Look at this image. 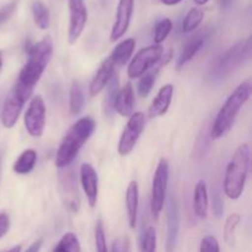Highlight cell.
Returning a JSON list of instances; mask_svg holds the SVG:
<instances>
[{"mask_svg":"<svg viewBox=\"0 0 252 252\" xmlns=\"http://www.w3.org/2000/svg\"><path fill=\"white\" fill-rule=\"evenodd\" d=\"M241 221L240 214L234 213L226 218L225 224H224V240L229 246L235 245V235L236 229Z\"/></svg>","mask_w":252,"mask_h":252,"instance_id":"cell-28","label":"cell"},{"mask_svg":"<svg viewBox=\"0 0 252 252\" xmlns=\"http://www.w3.org/2000/svg\"><path fill=\"white\" fill-rule=\"evenodd\" d=\"M204 17V11L199 7H192L185 16L184 21H182V32L185 33H189L193 32L199 25L202 24Z\"/></svg>","mask_w":252,"mask_h":252,"instance_id":"cell-26","label":"cell"},{"mask_svg":"<svg viewBox=\"0 0 252 252\" xmlns=\"http://www.w3.org/2000/svg\"><path fill=\"white\" fill-rule=\"evenodd\" d=\"M107 88V96L105 98V111L107 113H110V110L113 111V101H115L116 94L118 91V79L117 76L113 75V78L111 79V81L108 83V85L106 86Z\"/></svg>","mask_w":252,"mask_h":252,"instance_id":"cell-31","label":"cell"},{"mask_svg":"<svg viewBox=\"0 0 252 252\" xmlns=\"http://www.w3.org/2000/svg\"><path fill=\"white\" fill-rule=\"evenodd\" d=\"M53 54V44L49 37H44L32 44L27 51V62L19 74L17 84L33 91L34 86L43 75Z\"/></svg>","mask_w":252,"mask_h":252,"instance_id":"cell-3","label":"cell"},{"mask_svg":"<svg viewBox=\"0 0 252 252\" xmlns=\"http://www.w3.org/2000/svg\"><path fill=\"white\" fill-rule=\"evenodd\" d=\"M160 1H161L164 5H166V6H174V5L180 4L182 0H160Z\"/></svg>","mask_w":252,"mask_h":252,"instance_id":"cell-39","label":"cell"},{"mask_svg":"<svg viewBox=\"0 0 252 252\" xmlns=\"http://www.w3.org/2000/svg\"><path fill=\"white\" fill-rule=\"evenodd\" d=\"M133 11H134V0H120L118 1L115 24H113L110 34L111 42L117 41L125 36V33L129 29Z\"/></svg>","mask_w":252,"mask_h":252,"instance_id":"cell-12","label":"cell"},{"mask_svg":"<svg viewBox=\"0 0 252 252\" xmlns=\"http://www.w3.org/2000/svg\"><path fill=\"white\" fill-rule=\"evenodd\" d=\"M250 147L244 143L235 150L226 166L224 177V193L230 199H239L245 189L249 170H250Z\"/></svg>","mask_w":252,"mask_h":252,"instance_id":"cell-4","label":"cell"},{"mask_svg":"<svg viewBox=\"0 0 252 252\" xmlns=\"http://www.w3.org/2000/svg\"><path fill=\"white\" fill-rule=\"evenodd\" d=\"M42 245H43V239H38V240L33 241L24 252H39Z\"/></svg>","mask_w":252,"mask_h":252,"instance_id":"cell-36","label":"cell"},{"mask_svg":"<svg viewBox=\"0 0 252 252\" xmlns=\"http://www.w3.org/2000/svg\"><path fill=\"white\" fill-rule=\"evenodd\" d=\"M84 94L81 89L80 83L78 80H74L70 86V95H69V106H70V112L73 116H78L83 111L84 107Z\"/></svg>","mask_w":252,"mask_h":252,"instance_id":"cell-25","label":"cell"},{"mask_svg":"<svg viewBox=\"0 0 252 252\" xmlns=\"http://www.w3.org/2000/svg\"><path fill=\"white\" fill-rule=\"evenodd\" d=\"M80 182L90 208H95L98 197V176L94 166L84 162L80 166Z\"/></svg>","mask_w":252,"mask_h":252,"instance_id":"cell-13","label":"cell"},{"mask_svg":"<svg viewBox=\"0 0 252 252\" xmlns=\"http://www.w3.org/2000/svg\"><path fill=\"white\" fill-rule=\"evenodd\" d=\"M169 176V161L165 158H161L154 172L152 184V194H150V209H152V214L155 218H158L162 212V209H164Z\"/></svg>","mask_w":252,"mask_h":252,"instance_id":"cell-7","label":"cell"},{"mask_svg":"<svg viewBox=\"0 0 252 252\" xmlns=\"http://www.w3.org/2000/svg\"><path fill=\"white\" fill-rule=\"evenodd\" d=\"M33 91L24 88V86L15 84L14 88L9 91V94L5 97L4 103L1 108V125L6 129H11L19 121L20 115L22 112L25 103L29 101V98L32 96Z\"/></svg>","mask_w":252,"mask_h":252,"instance_id":"cell-6","label":"cell"},{"mask_svg":"<svg viewBox=\"0 0 252 252\" xmlns=\"http://www.w3.org/2000/svg\"><path fill=\"white\" fill-rule=\"evenodd\" d=\"M217 4H218L219 9L220 10H226L231 5L233 0H216Z\"/></svg>","mask_w":252,"mask_h":252,"instance_id":"cell-38","label":"cell"},{"mask_svg":"<svg viewBox=\"0 0 252 252\" xmlns=\"http://www.w3.org/2000/svg\"><path fill=\"white\" fill-rule=\"evenodd\" d=\"M251 93L252 86L250 80H248L238 85V88L228 96L213 123L211 130L212 139H220L230 132L239 112L250 98Z\"/></svg>","mask_w":252,"mask_h":252,"instance_id":"cell-2","label":"cell"},{"mask_svg":"<svg viewBox=\"0 0 252 252\" xmlns=\"http://www.w3.org/2000/svg\"><path fill=\"white\" fill-rule=\"evenodd\" d=\"M162 56H164V48L161 44H150L142 48L135 54L134 58L130 59L127 69L128 78L138 79L144 75L148 70L154 68L161 61Z\"/></svg>","mask_w":252,"mask_h":252,"instance_id":"cell-8","label":"cell"},{"mask_svg":"<svg viewBox=\"0 0 252 252\" xmlns=\"http://www.w3.org/2000/svg\"><path fill=\"white\" fill-rule=\"evenodd\" d=\"M204 42H206V38H204V36H202V34H197V36H194L193 38H191L187 42L186 46L184 47L182 52L180 53L179 58H177L176 66L179 70L181 68H184L189 62H191L192 59L194 58V56L198 53L199 49L203 47Z\"/></svg>","mask_w":252,"mask_h":252,"instance_id":"cell-22","label":"cell"},{"mask_svg":"<svg viewBox=\"0 0 252 252\" xmlns=\"http://www.w3.org/2000/svg\"><path fill=\"white\" fill-rule=\"evenodd\" d=\"M112 252H122V249H121L120 243H118V241H116V243L113 244V246H112Z\"/></svg>","mask_w":252,"mask_h":252,"instance_id":"cell-40","label":"cell"},{"mask_svg":"<svg viewBox=\"0 0 252 252\" xmlns=\"http://www.w3.org/2000/svg\"><path fill=\"white\" fill-rule=\"evenodd\" d=\"M95 244L96 252H108L107 241H106V234L105 230H103L101 221H98L95 229Z\"/></svg>","mask_w":252,"mask_h":252,"instance_id":"cell-33","label":"cell"},{"mask_svg":"<svg viewBox=\"0 0 252 252\" xmlns=\"http://www.w3.org/2000/svg\"><path fill=\"white\" fill-rule=\"evenodd\" d=\"M172 30V21L167 17L160 20L154 29V44H161Z\"/></svg>","mask_w":252,"mask_h":252,"instance_id":"cell-30","label":"cell"},{"mask_svg":"<svg viewBox=\"0 0 252 252\" xmlns=\"http://www.w3.org/2000/svg\"><path fill=\"white\" fill-rule=\"evenodd\" d=\"M139 250L140 252H157V231L154 226H148L142 234Z\"/></svg>","mask_w":252,"mask_h":252,"instance_id":"cell-29","label":"cell"},{"mask_svg":"<svg viewBox=\"0 0 252 252\" xmlns=\"http://www.w3.org/2000/svg\"><path fill=\"white\" fill-rule=\"evenodd\" d=\"M134 90L130 83L125 84L121 89H118L113 101V111L122 117H129L134 111Z\"/></svg>","mask_w":252,"mask_h":252,"instance_id":"cell-16","label":"cell"},{"mask_svg":"<svg viewBox=\"0 0 252 252\" xmlns=\"http://www.w3.org/2000/svg\"><path fill=\"white\" fill-rule=\"evenodd\" d=\"M199 252H220V245L216 236H204L199 245Z\"/></svg>","mask_w":252,"mask_h":252,"instance_id":"cell-32","label":"cell"},{"mask_svg":"<svg viewBox=\"0 0 252 252\" xmlns=\"http://www.w3.org/2000/svg\"><path fill=\"white\" fill-rule=\"evenodd\" d=\"M69 5V29L68 41L74 44L85 30L88 22V7L84 0H68Z\"/></svg>","mask_w":252,"mask_h":252,"instance_id":"cell-11","label":"cell"},{"mask_svg":"<svg viewBox=\"0 0 252 252\" xmlns=\"http://www.w3.org/2000/svg\"><path fill=\"white\" fill-rule=\"evenodd\" d=\"M209 208V196L207 184L204 180H199L193 192V209L198 218H207Z\"/></svg>","mask_w":252,"mask_h":252,"instance_id":"cell-20","label":"cell"},{"mask_svg":"<svg viewBox=\"0 0 252 252\" xmlns=\"http://www.w3.org/2000/svg\"><path fill=\"white\" fill-rule=\"evenodd\" d=\"M193 1L196 2L197 5H199V6H203V5H206L209 0H193Z\"/></svg>","mask_w":252,"mask_h":252,"instance_id":"cell-42","label":"cell"},{"mask_svg":"<svg viewBox=\"0 0 252 252\" xmlns=\"http://www.w3.org/2000/svg\"><path fill=\"white\" fill-rule=\"evenodd\" d=\"M171 58V53H169L167 56H165V59H161L154 68H152L150 70H148L144 75L140 76L139 81H138V86H137V90H138V95L140 97H148V95L150 94V91L153 90V86H154L155 80H157V75L159 73L160 68L162 65L167 63Z\"/></svg>","mask_w":252,"mask_h":252,"instance_id":"cell-19","label":"cell"},{"mask_svg":"<svg viewBox=\"0 0 252 252\" xmlns=\"http://www.w3.org/2000/svg\"><path fill=\"white\" fill-rule=\"evenodd\" d=\"M37 162V153L33 149H26L19 155L12 165V171L17 175H27L34 169Z\"/></svg>","mask_w":252,"mask_h":252,"instance_id":"cell-23","label":"cell"},{"mask_svg":"<svg viewBox=\"0 0 252 252\" xmlns=\"http://www.w3.org/2000/svg\"><path fill=\"white\" fill-rule=\"evenodd\" d=\"M251 53V39L246 38L239 41L233 47L224 52L217 58L213 68H212V79L213 80H223L230 75L238 66H240L246 59H249Z\"/></svg>","mask_w":252,"mask_h":252,"instance_id":"cell-5","label":"cell"},{"mask_svg":"<svg viewBox=\"0 0 252 252\" xmlns=\"http://www.w3.org/2000/svg\"><path fill=\"white\" fill-rule=\"evenodd\" d=\"M46 103L41 95H36L30 101L29 108L24 116L25 128L33 138L42 137L46 127Z\"/></svg>","mask_w":252,"mask_h":252,"instance_id":"cell-10","label":"cell"},{"mask_svg":"<svg viewBox=\"0 0 252 252\" xmlns=\"http://www.w3.org/2000/svg\"><path fill=\"white\" fill-rule=\"evenodd\" d=\"M21 245H16V246H14V248H11V249H9V250L7 251H5V252H21Z\"/></svg>","mask_w":252,"mask_h":252,"instance_id":"cell-41","label":"cell"},{"mask_svg":"<svg viewBox=\"0 0 252 252\" xmlns=\"http://www.w3.org/2000/svg\"><path fill=\"white\" fill-rule=\"evenodd\" d=\"M134 49L135 39L127 38L125 39V41L120 42V43L115 47V49H113L112 53L110 54L108 58L111 59V62H112L115 66H123L130 61L133 53H134Z\"/></svg>","mask_w":252,"mask_h":252,"instance_id":"cell-21","label":"cell"},{"mask_svg":"<svg viewBox=\"0 0 252 252\" xmlns=\"http://www.w3.org/2000/svg\"><path fill=\"white\" fill-rule=\"evenodd\" d=\"M2 66V52L0 51V69H1Z\"/></svg>","mask_w":252,"mask_h":252,"instance_id":"cell-43","label":"cell"},{"mask_svg":"<svg viewBox=\"0 0 252 252\" xmlns=\"http://www.w3.org/2000/svg\"><path fill=\"white\" fill-rule=\"evenodd\" d=\"M81 245L78 236L71 231L64 234L54 248L53 252H80Z\"/></svg>","mask_w":252,"mask_h":252,"instance_id":"cell-27","label":"cell"},{"mask_svg":"<svg viewBox=\"0 0 252 252\" xmlns=\"http://www.w3.org/2000/svg\"><path fill=\"white\" fill-rule=\"evenodd\" d=\"M69 167V166H68ZM65 167V171L61 174V191L64 199V204L71 212H78L80 207V197H79L76 179L71 170Z\"/></svg>","mask_w":252,"mask_h":252,"instance_id":"cell-14","label":"cell"},{"mask_svg":"<svg viewBox=\"0 0 252 252\" xmlns=\"http://www.w3.org/2000/svg\"><path fill=\"white\" fill-rule=\"evenodd\" d=\"M96 127L91 117H81L68 129L57 150L54 164L58 169H65L78 157L79 152L91 137Z\"/></svg>","mask_w":252,"mask_h":252,"instance_id":"cell-1","label":"cell"},{"mask_svg":"<svg viewBox=\"0 0 252 252\" xmlns=\"http://www.w3.org/2000/svg\"><path fill=\"white\" fill-rule=\"evenodd\" d=\"M147 118L143 112H133L129 116L127 125L121 134L120 142H118V154L121 157H127L133 152L134 147L137 145L140 135L144 132Z\"/></svg>","mask_w":252,"mask_h":252,"instance_id":"cell-9","label":"cell"},{"mask_svg":"<svg viewBox=\"0 0 252 252\" xmlns=\"http://www.w3.org/2000/svg\"><path fill=\"white\" fill-rule=\"evenodd\" d=\"M126 208H127L128 224L130 229L137 226L138 208H139V187L137 181H130L126 191Z\"/></svg>","mask_w":252,"mask_h":252,"instance_id":"cell-18","label":"cell"},{"mask_svg":"<svg viewBox=\"0 0 252 252\" xmlns=\"http://www.w3.org/2000/svg\"><path fill=\"white\" fill-rule=\"evenodd\" d=\"M31 12L33 21L39 30H47L51 24L49 10L41 0H33L31 2Z\"/></svg>","mask_w":252,"mask_h":252,"instance_id":"cell-24","label":"cell"},{"mask_svg":"<svg viewBox=\"0 0 252 252\" xmlns=\"http://www.w3.org/2000/svg\"><path fill=\"white\" fill-rule=\"evenodd\" d=\"M219 208V212L220 213H223V203L220 202V199H219V194H216V196H213V212L214 213H217V209Z\"/></svg>","mask_w":252,"mask_h":252,"instance_id":"cell-37","label":"cell"},{"mask_svg":"<svg viewBox=\"0 0 252 252\" xmlns=\"http://www.w3.org/2000/svg\"><path fill=\"white\" fill-rule=\"evenodd\" d=\"M172 96H174V85L172 84H166L162 88H160V90L157 94V97L153 100L149 111H148L149 117L157 118L164 116L169 111Z\"/></svg>","mask_w":252,"mask_h":252,"instance_id":"cell-17","label":"cell"},{"mask_svg":"<svg viewBox=\"0 0 252 252\" xmlns=\"http://www.w3.org/2000/svg\"><path fill=\"white\" fill-rule=\"evenodd\" d=\"M10 229V218L6 213H0V239L4 238Z\"/></svg>","mask_w":252,"mask_h":252,"instance_id":"cell-35","label":"cell"},{"mask_svg":"<svg viewBox=\"0 0 252 252\" xmlns=\"http://www.w3.org/2000/svg\"><path fill=\"white\" fill-rule=\"evenodd\" d=\"M17 7V1L16 0H12V1L7 2L6 5H4L2 7H0V25L4 24L12 14L16 10Z\"/></svg>","mask_w":252,"mask_h":252,"instance_id":"cell-34","label":"cell"},{"mask_svg":"<svg viewBox=\"0 0 252 252\" xmlns=\"http://www.w3.org/2000/svg\"><path fill=\"white\" fill-rule=\"evenodd\" d=\"M115 69L116 66L113 65V63L111 62L110 58L105 59V61L101 63L100 68L97 69L95 76H94L93 80H91L90 86H89V93H90L91 97H96V96L100 95V94L105 90L106 86L108 85L111 79L115 75Z\"/></svg>","mask_w":252,"mask_h":252,"instance_id":"cell-15","label":"cell"}]
</instances>
